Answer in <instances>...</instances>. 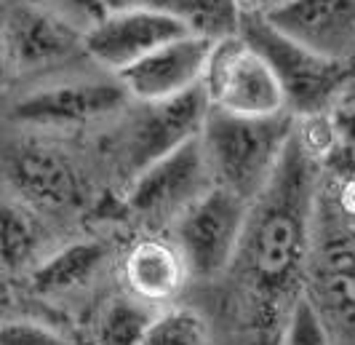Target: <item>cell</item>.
I'll list each match as a JSON object with an SVG mask.
<instances>
[{
    "instance_id": "1",
    "label": "cell",
    "mask_w": 355,
    "mask_h": 345,
    "mask_svg": "<svg viewBox=\"0 0 355 345\" xmlns=\"http://www.w3.org/2000/svg\"><path fill=\"white\" fill-rule=\"evenodd\" d=\"M318 161L300 145L297 134L278 171L251 203L246 236L238 260L254 294L257 345H281L288 310L300 292L304 265L313 252L318 214Z\"/></svg>"
},
{
    "instance_id": "2",
    "label": "cell",
    "mask_w": 355,
    "mask_h": 345,
    "mask_svg": "<svg viewBox=\"0 0 355 345\" xmlns=\"http://www.w3.org/2000/svg\"><path fill=\"white\" fill-rule=\"evenodd\" d=\"M294 134V112L249 118L211 108L200 142L211 166L214 185H222L254 203L278 171Z\"/></svg>"
},
{
    "instance_id": "3",
    "label": "cell",
    "mask_w": 355,
    "mask_h": 345,
    "mask_svg": "<svg viewBox=\"0 0 355 345\" xmlns=\"http://www.w3.org/2000/svg\"><path fill=\"white\" fill-rule=\"evenodd\" d=\"M238 35L270 62L288 99V110L304 118L315 112H329L339 99L342 89L350 86L355 75L353 65L334 62L302 46L300 40L281 33L265 17H238Z\"/></svg>"
},
{
    "instance_id": "4",
    "label": "cell",
    "mask_w": 355,
    "mask_h": 345,
    "mask_svg": "<svg viewBox=\"0 0 355 345\" xmlns=\"http://www.w3.org/2000/svg\"><path fill=\"white\" fill-rule=\"evenodd\" d=\"M251 201L222 185H211L174 222V244L187 262L190 278L211 281L238 260L249 225Z\"/></svg>"
},
{
    "instance_id": "5",
    "label": "cell",
    "mask_w": 355,
    "mask_h": 345,
    "mask_svg": "<svg viewBox=\"0 0 355 345\" xmlns=\"http://www.w3.org/2000/svg\"><path fill=\"white\" fill-rule=\"evenodd\" d=\"M203 89L209 94L211 108L232 115L267 118L291 112L286 91L270 62L238 33L216 40Z\"/></svg>"
},
{
    "instance_id": "6",
    "label": "cell",
    "mask_w": 355,
    "mask_h": 345,
    "mask_svg": "<svg viewBox=\"0 0 355 345\" xmlns=\"http://www.w3.org/2000/svg\"><path fill=\"white\" fill-rule=\"evenodd\" d=\"M214 185V174L200 137L171 150L125 182L121 201L125 214L147 225L174 219Z\"/></svg>"
},
{
    "instance_id": "7",
    "label": "cell",
    "mask_w": 355,
    "mask_h": 345,
    "mask_svg": "<svg viewBox=\"0 0 355 345\" xmlns=\"http://www.w3.org/2000/svg\"><path fill=\"white\" fill-rule=\"evenodd\" d=\"M131 102L118 75L80 78L37 86L19 96L8 110V118L30 128H75L107 118Z\"/></svg>"
},
{
    "instance_id": "8",
    "label": "cell",
    "mask_w": 355,
    "mask_h": 345,
    "mask_svg": "<svg viewBox=\"0 0 355 345\" xmlns=\"http://www.w3.org/2000/svg\"><path fill=\"white\" fill-rule=\"evenodd\" d=\"M193 22L168 8H128L110 11L94 30L83 35L86 56L105 73L118 75L150 51L193 33Z\"/></svg>"
},
{
    "instance_id": "9",
    "label": "cell",
    "mask_w": 355,
    "mask_h": 345,
    "mask_svg": "<svg viewBox=\"0 0 355 345\" xmlns=\"http://www.w3.org/2000/svg\"><path fill=\"white\" fill-rule=\"evenodd\" d=\"M142 105L144 110L137 118H131L125 128L128 134L123 137V166L128 169V180L144 166L200 137L211 110L203 83L174 99Z\"/></svg>"
},
{
    "instance_id": "10",
    "label": "cell",
    "mask_w": 355,
    "mask_h": 345,
    "mask_svg": "<svg viewBox=\"0 0 355 345\" xmlns=\"http://www.w3.org/2000/svg\"><path fill=\"white\" fill-rule=\"evenodd\" d=\"M219 37L193 30L134 62L118 81L137 102H163L203 83L209 59Z\"/></svg>"
},
{
    "instance_id": "11",
    "label": "cell",
    "mask_w": 355,
    "mask_h": 345,
    "mask_svg": "<svg viewBox=\"0 0 355 345\" xmlns=\"http://www.w3.org/2000/svg\"><path fill=\"white\" fill-rule=\"evenodd\" d=\"M6 56L17 73L51 70L70 62L75 54H86L83 33L51 8L14 6L6 17Z\"/></svg>"
},
{
    "instance_id": "12",
    "label": "cell",
    "mask_w": 355,
    "mask_h": 345,
    "mask_svg": "<svg viewBox=\"0 0 355 345\" xmlns=\"http://www.w3.org/2000/svg\"><path fill=\"white\" fill-rule=\"evenodd\" d=\"M6 182L21 201L43 209H70L80 201V180L72 164L49 145L14 142L3 155Z\"/></svg>"
},
{
    "instance_id": "13",
    "label": "cell",
    "mask_w": 355,
    "mask_h": 345,
    "mask_svg": "<svg viewBox=\"0 0 355 345\" xmlns=\"http://www.w3.org/2000/svg\"><path fill=\"white\" fill-rule=\"evenodd\" d=\"M267 19L307 49L355 65V0H291Z\"/></svg>"
},
{
    "instance_id": "14",
    "label": "cell",
    "mask_w": 355,
    "mask_h": 345,
    "mask_svg": "<svg viewBox=\"0 0 355 345\" xmlns=\"http://www.w3.org/2000/svg\"><path fill=\"white\" fill-rule=\"evenodd\" d=\"M123 278L131 294L144 303H166L190 278L187 262L174 241L142 238L123 260Z\"/></svg>"
},
{
    "instance_id": "15",
    "label": "cell",
    "mask_w": 355,
    "mask_h": 345,
    "mask_svg": "<svg viewBox=\"0 0 355 345\" xmlns=\"http://www.w3.org/2000/svg\"><path fill=\"white\" fill-rule=\"evenodd\" d=\"M105 257L107 246L99 241L67 244L51 257H46L33 271V292L49 297V294H64V292L78 289L102 268Z\"/></svg>"
},
{
    "instance_id": "16",
    "label": "cell",
    "mask_w": 355,
    "mask_h": 345,
    "mask_svg": "<svg viewBox=\"0 0 355 345\" xmlns=\"http://www.w3.org/2000/svg\"><path fill=\"white\" fill-rule=\"evenodd\" d=\"M158 313L150 303L131 297H115L99 316V343L102 345H139Z\"/></svg>"
},
{
    "instance_id": "17",
    "label": "cell",
    "mask_w": 355,
    "mask_h": 345,
    "mask_svg": "<svg viewBox=\"0 0 355 345\" xmlns=\"http://www.w3.org/2000/svg\"><path fill=\"white\" fill-rule=\"evenodd\" d=\"M139 345H211V335L193 308H168L155 316Z\"/></svg>"
},
{
    "instance_id": "18",
    "label": "cell",
    "mask_w": 355,
    "mask_h": 345,
    "mask_svg": "<svg viewBox=\"0 0 355 345\" xmlns=\"http://www.w3.org/2000/svg\"><path fill=\"white\" fill-rule=\"evenodd\" d=\"M3 265L8 271L24 268L37 252V228L19 203H3Z\"/></svg>"
},
{
    "instance_id": "19",
    "label": "cell",
    "mask_w": 355,
    "mask_h": 345,
    "mask_svg": "<svg viewBox=\"0 0 355 345\" xmlns=\"http://www.w3.org/2000/svg\"><path fill=\"white\" fill-rule=\"evenodd\" d=\"M281 345H331V335L323 324V313L307 292H300V297L288 310Z\"/></svg>"
},
{
    "instance_id": "20",
    "label": "cell",
    "mask_w": 355,
    "mask_h": 345,
    "mask_svg": "<svg viewBox=\"0 0 355 345\" xmlns=\"http://www.w3.org/2000/svg\"><path fill=\"white\" fill-rule=\"evenodd\" d=\"M0 345H72L56 329L33 319H11L0 329Z\"/></svg>"
},
{
    "instance_id": "21",
    "label": "cell",
    "mask_w": 355,
    "mask_h": 345,
    "mask_svg": "<svg viewBox=\"0 0 355 345\" xmlns=\"http://www.w3.org/2000/svg\"><path fill=\"white\" fill-rule=\"evenodd\" d=\"M49 8L56 11L64 22H70L83 35L110 14L107 0H49Z\"/></svg>"
},
{
    "instance_id": "22",
    "label": "cell",
    "mask_w": 355,
    "mask_h": 345,
    "mask_svg": "<svg viewBox=\"0 0 355 345\" xmlns=\"http://www.w3.org/2000/svg\"><path fill=\"white\" fill-rule=\"evenodd\" d=\"M334 121H337L339 131V150L350 153L355 158V99L347 96L345 105L334 108Z\"/></svg>"
},
{
    "instance_id": "23",
    "label": "cell",
    "mask_w": 355,
    "mask_h": 345,
    "mask_svg": "<svg viewBox=\"0 0 355 345\" xmlns=\"http://www.w3.org/2000/svg\"><path fill=\"white\" fill-rule=\"evenodd\" d=\"M291 0H235L238 17H272L275 11H281Z\"/></svg>"
},
{
    "instance_id": "24",
    "label": "cell",
    "mask_w": 355,
    "mask_h": 345,
    "mask_svg": "<svg viewBox=\"0 0 355 345\" xmlns=\"http://www.w3.org/2000/svg\"><path fill=\"white\" fill-rule=\"evenodd\" d=\"M110 11H128V8H168L179 11L177 0H107Z\"/></svg>"
},
{
    "instance_id": "25",
    "label": "cell",
    "mask_w": 355,
    "mask_h": 345,
    "mask_svg": "<svg viewBox=\"0 0 355 345\" xmlns=\"http://www.w3.org/2000/svg\"><path fill=\"white\" fill-rule=\"evenodd\" d=\"M347 89H350L347 91V96H353L355 99V75H353V81H350V86H347Z\"/></svg>"
}]
</instances>
